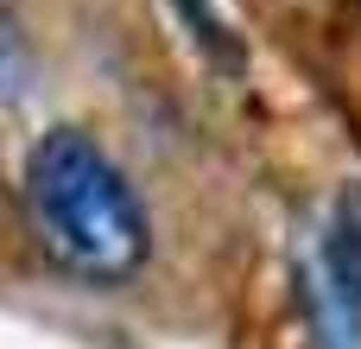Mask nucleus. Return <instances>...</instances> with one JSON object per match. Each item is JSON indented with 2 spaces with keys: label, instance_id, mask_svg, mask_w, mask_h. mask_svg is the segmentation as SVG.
<instances>
[{
  "label": "nucleus",
  "instance_id": "obj_4",
  "mask_svg": "<svg viewBox=\"0 0 361 349\" xmlns=\"http://www.w3.org/2000/svg\"><path fill=\"white\" fill-rule=\"evenodd\" d=\"M25 83H32V51L13 32V19H0V102H19Z\"/></svg>",
  "mask_w": 361,
  "mask_h": 349
},
{
  "label": "nucleus",
  "instance_id": "obj_3",
  "mask_svg": "<svg viewBox=\"0 0 361 349\" xmlns=\"http://www.w3.org/2000/svg\"><path fill=\"white\" fill-rule=\"evenodd\" d=\"M178 13H184V25H197V38H203V51H209L216 64H241L235 38H228V25L216 19V6H209V0H178Z\"/></svg>",
  "mask_w": 361,
  "mask_h": 349
},
{
  "label": "nucleus",
  "instance_id": "obj_2",
  "mask_svg": "<svg viewBox=\"0 0 361 349\" xmlns=\"http://www.w3.org/2000/svg\"><path fill=\"white\" fill-rule=\"evenodd\" d=\"M317 312L336 349H361V184L330 197V216L317 229Z\"/></svg>",
  "mask_w": 361,
  "mask_h": 349
},
{
  "label": "nucleus",
  "instance_id": "obj_1",
  "mask_svg": "<svg viewBox=\"0 0 361 349\" xmlns=\"http://www.w3.org/2000/svg\"><path fill=\"white\" fill-rule=\"evenodd\" d=\"M25 223L38 248L89 286H121L146 267L152 229L127 172L76 127H51L25 153Z\"/></svg>",
  "mask_w": 361,
  "mask_h": 349
}]
</instances>
